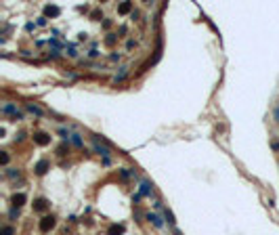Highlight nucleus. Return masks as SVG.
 <instances>
[{"label": "nucleus", "instance_id": "39448f33", "mask_svg": "<svg viewBox=\"0 0 279 235\" xmlns=\"http://www.w3.org/2000/svg\"><path fill=\"white\" fill-rule=\"evenodd\" d=\"M25 201H28V195L25 193H13V197H11V204H13L15 208H21Z\"/></svg>", "mask_w": 279, "mask_h": 235}, {"label": "nucleus", "instance_id": "2eb2a0df", "mask_svg": "<svg viewBox=\"0 0 279 235\" xmlns=\"http://www.w3.org/2000/svg\"><path fill=\"white\" fill-rule=\"evenodd\" d=\"M19 214H21V208H11V210H8V218H11V221H15V218H19Z\"/></svg>", "mask_w": 279, "mask_h": 235}, {"label": "nucleus", "instance_id": "412c9836", "mask_svg": "<svg viewBox=\"0 0 279 235\" xmlns=\"http://www.w3.org/2000/svg\"><path fill=\"white\" fill-rule=\"evenodd\" d=\"M105 42H107V44L111 46L113 42H116V34H107V38H105Z\"/></svg>", "mask_w": 279, "mask_h": 235}, {"label": "nucleus", "instance_id": "ddd939ff", "mask_svg": "<svg viewBox=\"0 0 279 235\" xmlns=\"http://www.w3.org/2000/svg\"><path fill=\"white\" fill-rule=\"evenodd\" d=\"M2 113H11V116H19V111H17V107H15L13 103H7L4 107H2Z\"/></svg>", "mask_w": 279, "mask_h": 235}, {"label": "nucleus", "instance_id": "423d86ee", "mask_svg": "<svg viewBox=\"0 0 279 235\" xmlns=\"http://www.w3.org/2000/svg\"><path fill=\"white\" fill-rule=\"evenodd\" d=\"M61 15V8L55 7V4H46L44 7V17H59Z\"/></svg>", "mask_w": 279, "mask_h": 235}, {"label": "nucleus", "instance_id": "6e6552de", "mask_svg": "<svg viewBox=\"0 0 279 235\" xmlns=\"http://www.w3.org/2000/svg\"><path fill=\"white\" fill-rule=\"evenodd\" d=\"M145 218L151 222L153 227H158V229L164 227V221H162V216H158V214H151V212H149V214H145Z\"/></svg>", "mask_w": 279, "mask_h": 235}, {"label": "nucleus", "instance_id": "aec40b11", "mask_svg": "<svg viewBox=\"0 0 279 235\" xmlns=\"http://www.w3.org/2000/svg\"><path fill=\"white\" fill-rule=\"evenodd\" d=\"M0 235H15V229L11 227V225H7V227H2V231H0Z\"/></svg>", "mask_w": 279, "mask_h": 235}, {"label": "nucleus", "instance_id": "dca6fc26", "mask_svg": "<svg viewBox=\"0 0 279 235\" xmlns=\"http://www.w3.org/2000/svg\"><path fill=\"white\" fill-rule=\"evenodd\" d=\"M7 176H8V179H19L21 172L17 170V168H7Z\"/></svg>", "mask_w": 279, "mask_h": 235}, {"label": "nucleus", "instance_id": "f03ea898", "mask_svg": "<svg viewBox=\"0 0 279 235\" xmlns=\"http://www.w3.org/2000/svg\"><path fill=\"white\" fill-rule=\"evenodd\" d=\"M32 206H34V212H46V210H49L50 208V204H49V200H44V197H38V200H34V204H32Z\"/></svg>", "mask_w": 279, "mask_h": 235}, {"label": "nucleus", "instance_id": "b1692460", "mask_svg": "<svg viewBox=\"0 0 279 235\" xmlns=\"http://www.w3.org/2000/svg\"><path fill=\"white\" fill-rule=\"evenodd\" d=\"M273 120L279 124V107H275V111H273Z\"/></svg>", "mask_w": 279, "mask_h": 235}, {"label": "nucleus", "instance_id": "9d476101", "mask_svg": "<svg viewBox=\"0 0 279 235\" xmlns=\"http://www.w3.org/2000/svg\"><path fill=\"white\" fill-rule=\"evenodd\" d=\"M95 151H97L99 155H103L105 159H109V149H107V147H103L101 143H99V141L95 143Z\"/></svg>", "mask_w": 279, "mask_h": 235}, {"label": "nucleus", "instance_id": "7ed1b4c3", "mask_svg": "<svg viewBox=\"0 0 279 235\" xmlns=\"http://www.w3.org/2000/svg\"><path fill=\"white\" fill-rule=\"evenodd\" d=\"M49 168H50V162H49V159H40V162L34 166V172L38 174V176H44V174L49 172Z\"/></svg>", "mask_w": 279, "mask_h": 235}, {"label": "nucleus", "instance_id": "f3484780", "mask_svg": "<svg viewBox=\"0 0 279 235\" xmlns=\"http://www.w3.org/2000/svg\"><path fill=\"white\" fill-rule=\"evenodd\" d=\"M126 74H128V69H126V67H122V69H120V74H118L116 78H113V82H116V84H118V82H122V80L126 78Z\"/></svg>", "mask_w": 279, "mask_h": 235}, {"label": "nucleus", "instance_id": "a211bd4d", "mask_svg": "<svg viewBox=\"0 0 279 235\" xmlns=\"http://www.w3.org/2000/svg\"><path fill=\"white\" fill-rule=\"evenodd\" d=\"M8 159H11V155H8L7 151H0V164H2V166H7Z\"/></svg>", "mask_w": 279, "mask_h": 235}, {"label": "nucleus", "instance_id": "a878e982", "mask_svg": "<svg viewBox=\"0 0 279 235\" xmlns=\"http://www.w3.org/2000/svg\"><path fill=\"white\" fill-rule=\"evenodd\" d=\"M111 61H120V53H113V55H111Z\"/></svg>", "mask_w": 279, "mask_h": 235}, {"label": "nucleus", "instance_id": "4be33fe9", "mask_svg": "<svg viewBox=\"0 0 279 235\" xmlns=\"http://www.w3.org/2000/svg\"><path fill=\"white\" fill-rule=\"evenodd\" d=\"M59 134H61L65 141H67V138H71V137H70V130H65V128H59Z\"/></svg>", "mask_w": 279, "mask_h": 235}, {"label": "nucleus", "instance_id": "f257e3e1", "mask_svg": "<svg viewBox=\"0 0 279 235\" xmlns=\"http://www.w3.org/2000/svg\"><path fill=\"white\" fill-rule=\"evenodd\" d=\"M55 225H57V218L50 214V216H44V218H42L40 225H38V229H40L42 233H49L50 229H55Z\"/></svg>", "mask_w": 279, "mask_h": 235}, {"label": "nucleus", "instance_id": "9b49d317", "mask_svg": "<svg viewBox=\"0 0 279 235\" xmlns=\"http://www.w3.org/2000/svg\"><path fill=\"white\" fill-rule=\"evenodd\" d=\"M124 233V225H111L107 229V235H122Z\"/></svg>", "mask_w": 279, "mask_h": 235}, {"label": "nucleus", "instance_id": "0eeeda50", "mask_svg": "<svg viewBox=\"0 0 279 235\" xmlns=\"http://www.w3.org/2000/svg\"><path fill=\"white\" fill-rule=\"evenodd\" d=\"M139 193H141V197H151L153 195V187L149 185V183H141V189H139Z\"/></svg>", "mask_w": 279, "mask_h": 235}, {"label": "nucleus", "instance_id": "5701e85b", "mask_svg": "<svg viewBox=\"0 0 279 235\" xmlns=\"http://www.w3.org/2000/svg\"><path fill=\"white\" fill-rule=\"evenodd\" d=\"M130 174L132 172H128V168H122V170H120V176H122V179H128Z\"/></svg>", "mask_w": 279, "mask_h": 235}, {"label": "nucleus", "instance_id": "393cba45", "mask_svg": "<svg viewBox=\"0 0 279 235\" xmlns=\"http://www.w3.org/2000/svg\"><path fill=\"white\" fill-rule=\"evenodd\" d=\"M38 25H46V17H40L38 19Z\"/></svg>", "mask_w": 279, "mask_h": 235}, {"label": "nucleus", "instance_id": "6ab92c4d", "mask_svg": "<svg viewBox=\"0 0 279 235\" xmlns=\"http://www.w3.org/2000/svg\"><path fill=\"white\" fill-rule=\"evenodd\" d=\"M164 214H166V221H168V225H174V214H172V212H170V210H168V208H166V210H164Z\"/></svg>", "mask_w": 279, "mask_h": 235}, {"label": "nucleus", "instance_id": "1a4fd4ad", "mask_svg": "<svg viewBox=\"0 0 279 235\" xmlns=\"http://www.w3.org/2000/svg\"><path fill=\"white\" fill-rule=\"evenodd\" d=\"M25 109H28L29 113H34L36 118H42V116H44V111H42L38 105H34V103H28V105H25Z\"/></svg>", "mask_w": 279, "mask_h": 235}, {"label": "nucleus", "instance_id": "f8f14e48", "mask_svg": "<svg viewBox=\"0 0 279 235\" xmlns=\"http://www.w3.org/2000/svg\"><path fill=\"white\" fill-rule=\"evenodd\" d=\"M130 11H132V2H122V4L118 7V13L120 15H128Z\"/></svg>", "mask_w": 279, "mask_h": 235}, {"label": "nucleus", "instance_id": "20e7f679", "mask_svg": "<svg viewBox=\"0 0 279 235\" xmlns=\"http://www.w3.org/2000/svg\"><path fill=\"white\" fill-rule=\"evenodd\" d=\"M34 143L36 145H40V147L49 145L50 143V134H46V132H34Z\"/></svg>", "mask_w": 279, "mask_h": 235}, {"label": "nucleus", "instance_id": "4468645a", "mask_svg": "<svg viewBox=\"0 0 279 235\" xmlns=\"http://www.w3.org/2000/svg\"><path fill=\"white\" fill-rule=\"evenodd\" d=\"M71 143H74L78 149H84V141H82V137H80V134H71Z\"/></svg>", "mask_w": 279, "mask_h": 235}]
</instances>
